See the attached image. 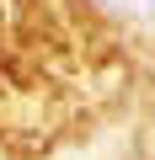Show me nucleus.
<instances>
[{"label":"nucleus","mask_w":155,"mask_h":160,"mask_svg":"<svg viewBox=\"0 0 155 160\" xmlns=\"http://www.w3.org/2000/svg\"><path fill=\"white\" fill-rule=\"evenodd\" d=\"M0 48H6V43H0ZM0 96H6V53H0Z\"/></svg>","instance_id":"obj_1"}]
</instances>
